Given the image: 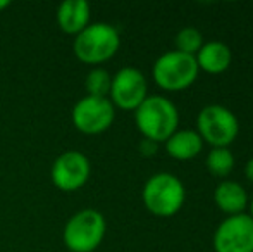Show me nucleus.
Returning <instances> with one entry per match:
<instances>
[{"mask_svg": "<svg viewBox=\"0 0 253 252\" xmlns=\"http://www.w3.org/2000/svg\"><path fill=\"white\" fill-rule=\"evenodd\" d=\"M134 121L143 138L160 144L177 131L179 111L167 97L148 95L143 104L134 111Z\"/></svg>", "mask_w": 253, "mask_h": 252, "instance_id": "1", "label": "nucleus"}, {"mask_svg": "<svg viewBox=\"0 0 253 252\" xmlns=\"http://www.w3.org/2000/svg\"><path fill=\"white\" fill-rule=\"evenodd\" d=\"M121 37L116 26L109 23H90L81 33L74 37L73 50L78 61L98 66L117 54Z\"/></svg>", "mask_w": 253, "mask_h": 252, "instance_id": "2", "label": "nucleus"}, {"mask_svg": "<svg viewBox=\"0 0 253 252\" xmlns=\"http://www.w3.org/2000/svg\"><path fill=\"white\" fill-rule=\"evenodd\" d=\"M141 199L153 216L170 218L177 214L186 201V189L183 182L172 173H157L147 180Z\"/></svg>", "mask_w": 253, "mask_h": 252, "instance_id": "3", "label": "nucleus"}, {"mask_svg": "<svg viewBox=\"0 0 253 252\" xmlns=\"http://www.w3.org/2000/svg\"><path fill=\"white\" fill-rule=\"evenodd\" d=\"M107 223L97 209H81L67 219L62 232L64 246L71 252H93L100 247Z\"/></svg>", "mask_w": 253, "mask_h": 252, "instance_id": "4", "label": "nucleus"}, {"mask_svg": "<svg viewBox=\"0 0 253 252\" xmlns=\"http://www.w3.org/2000/svg\"><path fill=\"white\" fill-rule=\"evenodd\" d=\"M198 64L195 55L170 50L162 54L152 67V76L157 87L166 92H181L195 83L198 78Z\"/></svg>", "mask_w": 253, "mask_h": 252, "instance_id": "5", "label": "nucleus"}, {"mask_svg": "<svg viewBox=\"0 0 253 252\" xmlns=\"http://www.w3.org/2000/svg\"><path fill=\"white\" fill-rule=\"evenodd\" d=\"M197 133L215 147H229L240 133V123L233 111L219 104L205 105L197 116Z\"/></svg>", "mask_w": 253, "mask_h": 252, "instance_id": "6", "label": "nucleus"}, {"mask_svg": "<svg viewBox=\"0 0 253 252\" xmlns=\"http://www.w3.org/2000/svg\"><path fill=\"white\" fill-rule=\"evenodd\" d=\"M116 119V107L107 97H86L80 99L71 111V121L74 128L84 135L103 133L112 126Z\"/></svg>", "mask_w": 253, "mask_h": 252, "instance_id": "7", "label": "nucleus"}, {"mask_svg": "<svg viewBox=\"0 0 253 252\" xmlns=\"http://www.w3.org/2000/svg\"><path fill=\"white\" fill-rule=\"evenodd\" d=\"M109 101L123 111H136L148 97V83L145 74L136 67L126 66L112 76Z\"/></svg>", "mask_w": 253, "mask_h": 252, "instance_id": "8", "label": "nucleus"}, {"mask_svg": "<svg viewBox=\"0 0 253 252\" xmlns=\"http://www.w3.org/2000/svg\"><path fill=\"white\" fill-rule=\"evenodd\" d=\"M91 175V162L83 152L66 151L53 161L52 183L62 192H76L86 185Z\"/></svg>", "mask_w": 253, "mask_h": 252, "instance_id": "9", "label": "nucleus"}, {"mask_svg": "<svg viewBox=\"0 0 253 252\" xmlns=\"http://www.w3.org/2000/svg\"><path fill=\"white\" fill-rule=\"evenodd\" d=\"M215 252H253V219L248 214L227 216L213 235Z\"/></svg>", "mask_w": 253, "mask_h": 252, "instance_id": "10", "label": "nucleus"}, {"mask_svg": "<svg viewBox=\"0 0 253 252\" xmlns=\"http://www.w3.org/2000/svg\"><path fill=\"white\" fill-rule=\"evenodd\" d=\"M91 9L86 0H66L57 9V24L67 35H74L90 24Z\"/></svg>", "mask_w": 253, "mask_h": 252, "instance_id": "11", "label": "nucleus"}, {"mask_svg": "<svg viewBox=\"0 0 253 252\" xmlns=\"http://www.w3.org/2000/svg\"><path fill=\"white\" fill-rule=\"evenodd\" d=\"M195 61L198 64V69L207 74H222L229 69L233 61V52L224 42L212 40L205 42L198 54L195 55Z\"/></svg>", "mask_w": 253, "mask_h": 252, "instance_id": "12", "label": "nucleus"}, {"mask_svg": "<svg viewBox=\"0 0 253 252\" xmlns=\"http://www.w3.org/2000/svg\"><path fill=\"white\" fill-rule=\"evenodd\" d=\"M213 201H215L217 207L227 216H236L243 214L245 207L248 204V195L243 185L238 182H231V180H224L215 187L213 192Z\"/></svg>", "mask_w": 253, "mask_h": 252, "instance_id": "13", "label": "nucleus"}, {"mask_svg": "<svg viewBox=\"0 0 253 252\" xmlns=\"http://www.w3.org/2000/svg\"><path fill=\"white\" fill-rule=\"evenodd\" d=\"M166 151L172 159L191 161L202 152L203 140L195 130H177L166 142Z\"/></svg>", "mask_w": 253, "mask_h": 252, "instance_id": "14", "label": "nucleus"}, {"mask_svg": "<svg viewBox=\"0 0 253 252\" xmlns=\"http://www.w3.org/2000/svg\"><path fill=\"white\" fill-rule=\"evenodd\" d=\"M205 166L210 175L217 178H226L234 169V155L227 147H215L207 155Z\"/></svg>", "mask_w": 253, "mask_h": 252, "instance_id": "15", "label": "nucleus"}, {"mask_svg": "<svg viewBox=\"0 0 253 252\" xmlns=\"http://www.w3.org/2000/svg\"><path fill=\"white\" fill-rule=\"evenodd\" d=\"M110 85H112V76L107 69L97 67L91 69L84 78V87H86L88 95L91 97H107L110 94Z\"/></svg>", "mask_w": 253, "mask_h": 252, "instance_id": "16", "label": "nucleus"}, {"mask_svg": "<svg viewBox=\"0 0 253 252\" xmlns=\"http://www.w3.org/2000/svg\"><path fill=\"white\" fill-rule=\"evenodd\" d=\"M202 45H203V35L193 26L183 28L176 35V50L181 52V54L197 55L198 50L202 49Z\"/></svg>", "mask_w": 253, "mask_h": 252, "instance_id": "17", "label": "nucleus"}, {"mask_svg": "<svg viewBox=\"0 0 253 252\" xmlns=\"http://www.w3.org/2000/svg\"><path fill=\"white\" fill-rule=\"evenodd\" d=\"M157 147H159V144L153 140H148V138H143V140L140 142V152H141V155H145V157L155 155Z\"/></svg>", "mask_w": 253, "mask_h": 252, "instance_id": "18", "label": "nucleus"}, {"mask_svg": "<svg viewBox=\"0 0 253 252\" xmlns=\"http://www.w3.org/2000/svg\"><path fill=\"white\" fill-rule=\"evenodd\" d=\"M245 176H247V180H250L253 183V157L245 164Z\"/></svg>", "mask_w": 253, "mask_h": 252, "instance_id": "19", "label": "nucleus"}, {"mask_svg": "<svg viewBox=\"0 0 253 252\" xmlns=\"http://www.w3.org/2000/svg\"><path fill=\"white\" fill-rule=\"evenodd\" d=\"M10 5V2L9 0H0V10H3V9H7V7Z\"/></svg>", "mask_w": 253, "mask_h": 252, "instance_id": "20", "label": "nucleus"}, {"mask_svg": "<svg viewBox=\"0 0 253 252\" xmlns=\"http://www.w3.org/2000/svg\"><path fill=\"white\" fill-rule=\"evenodd\" d=\"M248 216H250V218L253 219V199H252V202H250V214H248Z\"/></svg>", "mask_w": 253, "mask_h": 252, "instance_id": "21", "label": "nucleus"}]
</instances>
